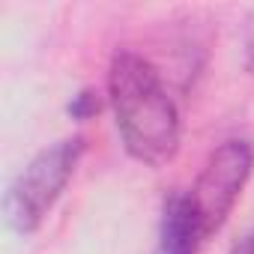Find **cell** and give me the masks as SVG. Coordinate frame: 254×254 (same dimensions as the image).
<instances>
[{
  "instance_id": "7",
  "label": "cell",
  "mask_w": 254,
  "mask_h": 254,
  "mask_svg": "<svg viewBox=\"0 0 254 254\" xmlns=\"http://www.w3.org/2000/svg\"><path fill=\"white\" fill-rule=\"evenodd\" d=\"M230 254H254V227H251V230L236 242V245H233V251H230Z\"/></svg>"
},
{
  "instance_id": "4",
  "label": "cell",
  "mask_w": 254,
  "mask_h": 254,
  "mask_svg": "<svg viewBox=\"0 0 254 254\" xmlns=\"http://www.w3.org/2000/svg\"><path fill=\"white\" fill-rule=\"evenodd\" d=\"M203 242H206V233L191 194L174 191L171 197H165L153 254H197Z\"/></svg>"
},
{
  "instance_id": "6",
  "label": "cell",
  "mask_w": 254,
  "mask_h": 254,
  "mask_svg": "<svg viewBox=\"0 0 254 254\" xmlns=\"http://www.w3.org/2000/svg\"><path fill=\"white\" fill-rule=\"evenodd\" d=\"M242 63H245V72L254 75V9L248 12L242 27Z\"/></svg>"
},
{
  "instance_id": "3",
  "label": "cell",
  "mask_w": 254,
  "mask_h": 254,
  "mask_svg": "<svg viewBox=\"0 0 254 254\" xmlns=\"http://www.w3.org/2000/svg\"><path fill=\"white\" fill-rule=\"evenodd\" d=\"M251 171H254V144L245 138H230L209 153L203 171L189 189L206 239L218 233L227 215L233 212L245 183L251 180Z\"/></svg>"
},
{
  "instance_id": "1",
  "label": "cell",
  "mask_w": 254,
  "mask_h": 254,
  "mask_svg": "<svg viewBox=\"0 0 254 254\" xmlns=\"http://www.w3.org/2000/svg\"><path fill=\"white\" fill-rule=\"evenodd\" d=\"M108 99L117 117L120 141L132 159L165 165L177 156L183 123L162 72L138 51L117 48L108 66Z\"/></svg>"
},
{
  "instance_id": "5",
  "label": "cell",
  "mask_w": 254,
  "mask_h": 254,
  "mask_svg": "<svg viewBox=\"0 0 254 254\" xmlns=\"http://www.w3.org/2000/svg\"><path fill=\"white\" fill-rule=\"evenodd\" d=\"M99 108H102V99H99V93L90 90V87L78 90V93L72 96V102H69V114H72V120H90V117L99 114Z\"/></svg>"
},
{
  "instance_id": "2",
  "label": "cell",
  "mask_w": 254,
  "mask_h": 254,
  "mask_svg": "<svg viewBox=\"0 0 254 254\" xmlns=\"http://www.w3.org/2000/svg\"><path fill=\"white\" fill-rule=\"evenodd\" d=\"M84 147L87 144L81 135L60 138V141L42 147L15 174V180L9 183L6 197H3V215L15 233L27 236V233L42 227V221L48 218V212L60 200L63 189L75 177V168L84 156Z\"/></svg>"
}]
</instances>
